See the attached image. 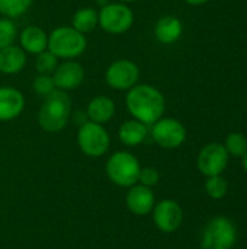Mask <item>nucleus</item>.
Returning <instances> with one entry per match:
<instances>
[{
    "instance_id": "obj_2",
    "label": "nucleus",
    "mask_w": 247,
    "mask_h": 249,
    "mask_svg": "<svg viewBox=\"0 0 247 249\" xmlns=\"http://www.w3.org/2000/svg\"><path fill=\"white\" fill-rule=\"evenodd\" d=\"M71 115V98L67 92L55 89L44 98L36 121L47 133H58L66 128Z\"/></svg>"
},
{
    "instance_id": "obj_15",
    "label": "nucleus",
    "mask_w": 247,
    "mask_h": 249,
    "mask_svg": "<svg viewBox=\"0 0 247 249\" xmlns=\"http://www.w3.org/2000/svg\"><path fill=\"white\" fill-rule=\"evenodd\" d=\"M17 36L20 44L19 47L26 54L38 55L48 48V34L36 25H29L23 28Z\"/></svg>"
},
{
    "instance_id": "obj_8",
    "label": "nucleus",
    "mask_w": 247,
    "mask_h": 249,
    "mask_svg": "<svg viewBox=\"0 0 247 249\" xmlns=\"http://www.w3.org/2000/svg\"><path fill=\"white\" fill-rule=\"evenodd\" d=\"M140 80V67L137 63L128 58H119L112 61L105 71V82L111 89L130 90Z\"/></svg>"
},
{
    "instance_id": "obj_19",
    "label": "nucleus",
    "mask_w": 247,
    "mask_h": 249,
    "mask_svg": "<svg viewBox=\"0 0 247 249\" xmlns=\"http://www.w3.org/2000/svg\"><path fill=\"white\" fill-rule=\"evenodd\" d=\"M147 134H148V125H146L144 123H141L135 118L124 121L118 131V137H119L121 143H124L125 146H130V147H135V146L141 144L146 140Z\"/></svg>"
},
{
    "instance_id": "obj_7",
    "label": "nucleus",
    "mask_w": 247,
    "mask_h": 249,
    "mask_svg": "<svg viewBox=\"0 0 247 249\" xmlns=\"http://www.w3.org/2000/svg\"><path fill=\"white\" fill-rule=\"evenodd\" d=\"M237 238L236 226L226 217L213 219L204 229L201 238L202 249H230Z\"/></svg>"
},
{
    "instance_id": "obj_23",
    "label": "nucleus",
    "mask_w": 247,
    "mask_h": 249,
    "mask_svg": "<svg viewBox=\"0 0 247 249\" xmlns=\"http://www.w3.org/2000/svg\"><path fill=\"white\" fill-rule=\"evenodd\" d=\"M229 155H233L236 158H243L247 153V137L242 133H231L226 139L224 144Z\"/></svg>"
},
{
    "instance_id": "obj_13",
    "label": "nucleus",
    "mask_w": 247,
    "mask_h": 249,
    "mask_svg": "<svg viewBox=\"0 0 247 249\" xmlns=\"http://www.w3.org/2000/svg\"><path fill=\"white\" fill-rule=\"evenodd\" d=\"M25 109V95L12 86H0V121H12Z\"/></svg>"
},
{
    "instance_id": "obj_10",
    "label": "nucleus",
    "mask_w": 247,
    "mask_h": 249,
    "mask_svg": "<svg viewBox=\"0 0 247 249\" xmlns=\"http://www.w3.org/2000/svg\"><path fill=\"white\" fill-rule=\"evenodd\" d=\"M227 163L229 153L220 143L207 144L198 155V168L207 177L221 175V172L227 168Z\"/></svg>"
},
{
    "instance_id": "obj_31",
    "label": "nucleus",
    "mask_w": 247,
    "mask_h": 249,
    "mask_svg": "<svg viewBox=\"0 0 247 249\" xmlns=\"http://www.w3.org/2000/svg\"><path fill=\"white\" fill-rule=\"evenodd\" d=\"M98 3H99V4H100V7H102V6H105V4H108L109 1H108V0H98Z\"/></svg>"
},
{
    "instance_id": "obj_27",
    "label": "nucleus",
    "mask_w": 247,
    "mask_h": 249,
    "mask_svg": "<svg viewBox=\"0 0 247 249\" xmlns=\"http://www.w3.org/2000/svg\"><path fill=\"white\" fill-rule=\"evenodd\" d=\"M159 179H160V174L156 168H151V166L141 168L140 177H138V182H141V185L151 188L159 184Z\"/></svg>"
},
{
    "instance_id": "obj_3",
    "label": "nucleus",
    "mask_w": 247,
    "mask_h": 249,
    "mask_svg": "<svg viewBox=\"0 0 247 249\" xmlns=\"http://www.w3.org/2000/svg\"><path fill=\"white\" fill-rule=\"evenodd\" d=\"M87 48L86 35L76 31L73 26H58L48 34V51L58 60H74Z\"/></svg>"
},
{
    "instance_id": "obj_6",
    "label": "nucleus",
    "mask_w": 247,
    "mask_h": 249,
    "mask_svg": "<svg viewBox=\"0 0 247 249\" xmlns=\"http://www.w3.org/2000/svg\"><path fill=\"white\" fill-rule=\"evenodd\" d=\"M77 146L83 155L89 158L103 156L111 146V137L102 124L86 121L82 123L77 131Z\"/></svg>"
},
{
    "instance_id": "obj_29",
    "label": "nucleus",
    "mask_w": 247,
    "mask_h": 249,
    "mask_svg": "<svg viewBox=\"0 0 247 249\" xmlns=\"http://www.w3.org/2000/svg\"><path fill=\"white\" fill-rule=\"evenodd\" d=\"M243 168H245V171L247 172V153L243 156Z\"/></svg>"
},
{
    "instance_id": "obj_18",
    "label": "nucleus",
    "mask_w": 247,
    "mask_h": 249,
    "mask_svg": "<svg viewBox=\"0 0 247 249\" xmlns=\"http://www.w3.org/2000/svg\"><path fill=\"white\" fill-rule=\"evenodd\" d=\"M26 53L15 44L0 50V73L9 76L20 73L26 66Z\"/></svg>"
},
{
    "instance_id": "obj_9",
    "label": "nucleus",
    "mask_w": 247,
    "mask_h": 249,
    "mask_svg": "<svg viewBox=\"0 0 247 249\" xmlns=\"http://www.w3.org/2000/svg\"><path fill=\"white\" fill-rule=\"evenodd\" d=\"M151 137L156 144L163 149H176L186 139V130L183 124L170 117H162L151 125Z\"/></svg>"
},
{
    "instance_id": "obj_4",
    "label": "nucleus",
    "mask_w": 247,
    "mask_h": 249,
    "mask_svg": "<svg viewBox=\"0 0 247 249\" xmlns=\"http://www.w3.org/2000/svg\"><path fill=\"white\" fill-rule=\"evenodd\" d=\"M141 165L138 159L125 150L115 152L106 162V175L118 187L130 188L138 182Z\"/></svg>"
},
{
    "instance_id": "obj_30",
    "label": "nucleus",
    "mask_w": 247,
    "mask_h": 249,
    "mask_svg": "<svg viewBox=\"0 0 247 249\" xmlns=\"http://www.w3.org/2000/svg\"><path fill=\"white\" fill-rule=\"evenodd\" d=\"M118 1H121V3H125V4H131V3H135L137 0H118Z\"/></svg>"
},
{
    "instance_id": "obj_20",
    "label": "nucleus",
    "mask_w": 247,
    "mask_h": 249,
    "mask_svg": "<svg viewBox=\"0 0 247 249\" xmlns=\"http://www.w3.org/2000/svg\"><path fill=\"white\" fill-rule=\"evenodd\" d=\"M76 31L86 35L96 29L98 26V10L90 6L77 9L71 16V25Z\"/></svg>"
},
{
    "instance_id": "obj_16",
    "label": "nucleus",
    "mask_w": 247,
    "mask_h": 249,
    "mask_svg": "<svg viewBox=\"0 0 247 249\" xmlns=\"http://www.w3.org/2000/svg\"><path fill=\"white\" fill-rule=\"evenodd\" d=\"M116 112V105L112 98L106 95H98L92 98L86 107V115L89 121L98 123V124H105L109 123Z\"/></svg>"
},
{
    "instance_id": "obj_1",
    "label": "nucleus",
    "mask_w": 247,
    "mask_h": 249,
    "mask_svg": "<svg viewBox=\"0 0 247 249\" xmlns=\"http://www.w3.org/2000/svg\"><path fill=\"white\" fill-rule=\"evenodd\" d=\"M125 107L132 118L153 125L160 120L166 109V99L163 93L147 83H137L134 88L127 90Z\"/></svg>"
},
{
    "instance_id": "obj_5",
    "label": "nucleus",
    "mask_w": 247,
    "mask_h": 249,
    "mask_svg": "<svg viewBox=\"0 0 247 249\" xmlns=\"http://www.w3.org/2000/svg\"><path fill=\"white\" fill-rule=\"evenodd\" d=\"M134 25L132 9L121 1L102 6L98 10V26L109 35H122Z\"/></svg>"
},
{
    "instance_id": "obj_22",
    "label": "nucleus",
    "mask_w": 247,
    "mask_h": 249,
    "mask_svg": "<svg viewBox=\"0 0 247 249\" xmlns=\"http://www.w3.org/2000/svg\"><path fill=\"white\" fill-rule=\"evenodd\" d=\"M17 35L19 32H17V26L15 20L1 16L0 18V50L13 45Z\"/></svg>"
},
{
    "instance_id": "obj_21",
    "label": "nucleus",
    "mask_w": 247,
    "mask_h": 249,
    "mask_svg": "<svg viewBox=\"0 0 247 249\" xmlns=\"http://www.w3.org/2000/svg\"><path fill=\"white\" fill-rule=\"evenodd\" d=\"M33 0H0V15L9 19H16L25 15Z\"/></svg>"
},
{
    "instance_id": "obj_11",
    "label": "nucleus",
    "mask_w": 247,
    "mask_h": 249,
    "mask_svg": "<svg viewBox=\"0 0 247 249\" xmlns=\"http://www.w3.org/2000/svg\"><path fill=\"white\" fill-rule=\"evenodd\" d=\"M51 76H52L55 89L68 92V90L77 89L83 83L86 71H84V67L79 61L64 60L58 63L57 69L54 70Z\"/></svg>"
},
{
    "instance_id": "obj_14",
    "label": "nucleus",
    "mask_w": 247,
    "mask_h": 249,
    "mask_svg": "<svg viewBox=\"0 0 247 249\" xmlns=\"http://www.w3.org/2000/svg\"><path fill=\"white\" fill-rule=\"evenodd\" d=\"M125 204L132 214L146 216L150 212H153L156 198L150 187L135 184L130 187V191L127 193V197H125Z\"/></svg>"
},
{
    "instance_id": "obj_24",
    "label": "nucleus",
    "mask_w": 247,
    "mask_h": 249,
    "mask_svg": "<svg viewBox=\"0 0 247 249\" xmlns=\"http://www.w3.org/2000/svg\"><path fill=\"white\" fill-rule=\"evenodd\" d=\"M60 60L48 50H45L44 53L38 54L35 58V69L39 74H52L54 70L57 69Z\"/></svg>"
},
{
    "instance_id": "obj_25",
    "label": "nucleus",
    "mask_w": 247,
    "mask_h": 249,
    "mask_svg": "<svg viewBox=\"0 0 247 249\" xmlns=\"http://www.w3.org/2000/svg\"><path fill=\"white\" fill-rule=\"evenodd\" d=\"M205 191L211 198L220 200L226 196L227 193V182L223 177L215 175V177H208V181L205 182Z\"/></svg>"
},
{
    "instance_id": "obj_17",
    "label": "nucleus",
    "mask_w": 247,
    "mask_h": 249,
    "mask_svg": "<svg viewBox=\"0 0 247 249\" xmlns=\"http://www.w3.org/2000/svg\"><path fill=\"white\" fill-rule=\"evenodd\" d=\"M183 32L182 20L173 15L162 16L154 25V38L165 45L176 42Z\"/></svg>"
},
{
    "instance_id": "obj_26",
    "label": "nucleus",
    "mask_w": 247,
    "mask_h": 249,
    "mask_svg": "<svg viewBox=\"0 0 247 249\" xmlns=\"http://www.w3.org/2000/svg\"><path fill=\"white\" fill-rule=\"evenodd\" d=\"M32 89L35 93H38L39 96L45 98L48 96L52 90H55V85L52 80L51 74H39L35 76V79L32 80Z\"/></svg>"
},
{
    "instance_id": "obj_28",
    "label": "nucleus",
    "mask_w": 247,
    "mask_h": 249,
    "mask_svg": "<svg viewBox=\"0 0 247 249\" xmlns=\"http://www.w3.org/2000/svg\"><path fill=\"white\" fill-rule=\"evenodd\" d=\"M185 1L191 6H202V4L208 3L210 0H185Z\"/></svg>"
},
{
    "instance_id": "obj_12",
    "label": "nucleus",
    "mask_w": 247,
    "mask_h": 249,
    "mask_svg": "<svg viewBox=\"0 0 247 249\" xmlns=\"http://www.w3.org/2000/svg\"><path fill=\"white\" fill-rule=\"evenodd\" d=\"M153 220L159 231L172 233L179 229L183 220V212L181 206L173 200H162L153 207Z\"/></svg>"
}]
</instances>
